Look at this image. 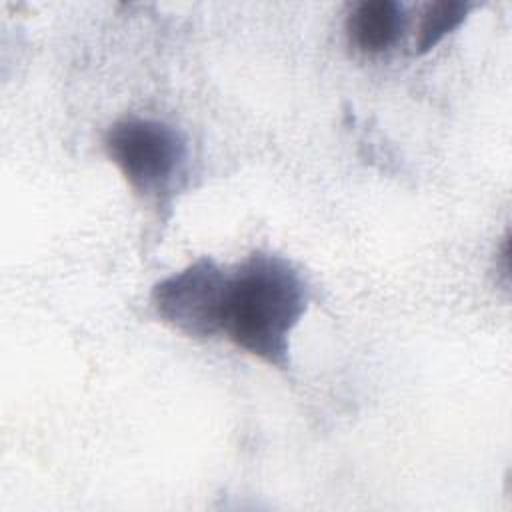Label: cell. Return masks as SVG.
Masks as SVG:
<instances>
[{
  "instance_id": "obj_4",
  "label": "cell",
  "mask_w": 512,
  "mask_h": 512,
  "mask_svg": "<svg viewBox=\"0 0 512 512\" xmlns=\"http://www.w3.org/2000/svg\"><path fill=\"white\" fill-rule=\"evenodd\" d=\"M404 26V6L394 0L360 2L346 20L350 42L364 54H384L394 48Z\"/></svg>"
},
{
  "instance_id": "obj_5",
  "label": "cell",
  "mask_w": 512,
  "mask_h": 512,
  "mask_svg": "<svg viewBox=\"0 0 512 512\" xmlns=\"http://www.w3.org/2000/svg\"><path fill=\"white\" fill-rule=\"evenodd\" d=\"M472 10L470 2L462 0H440L424 6L420 24L416 30V54H426L436 48L448 34H452Z\"/></svg>"
},
{
  "instance_id": "obj_3",
  "label": "cell",
  "mask_w": 512,
  "mask_h": 512,
  "mask_svg": "<svg viewBox=\"0 0 512 512\" xmlns=\"http://www.w3.org/2000/svg\"><path fill=\"white\" fill-rule=\"evenodd\" d=\"M230 272L214 258L200 256L182 270L162 278L150 292L156 316L190 338L222 334Z\"/></svg>"
},
{
  "instance_id": "obj_1",
  "label": "cell",
  "mask_w": 512,
  "mask_h": 512,
  "mask_svg": "<svg viewBox=\"0 0 512 512\" xmlns=\"http://www.w3.org/2000/svg\"><path fill=\"white\" fill-rule=\"evenodd\" d=\"M310 298V282L290 258L256 250L230 272L222 334L264 364L286 370L290 334Z\"/></svg>"
},
{
  "instance_id": "obj_2",
  "label": "cell",
  "mask_w": 512,
  "mask_h": 512,
  "mask_svg": "<svg viewBox=\"0 0 512 512\" xmlns=\"http://www.w3.org/2000/svg\"><path fill=\"white\" fill-rule=\"evenodd\" d=\"M104 150L128 186L144 200L166 202L184 174V134L156 118L126 116L104 134Z\"/></svg>"
}]
</instances>
